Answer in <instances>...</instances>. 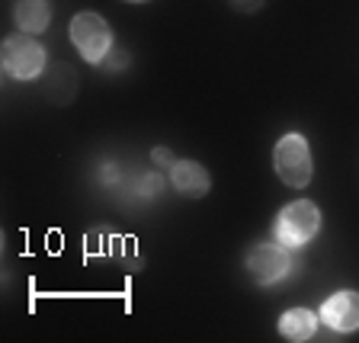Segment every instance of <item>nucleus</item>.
<instances>
[{
    "mask_svg": "<svg viewBox=\"0 0 359 343\" xmlns=\"http://www.w3.org/2000/svg\"><path fill=\"white\" fill-rule=\"evenodd\" d=\"M247 269H250V276L257 279L260 285H273L279 279L289 276L292 269V257H289V247L276 244H257L250 247V254H247Z\"/></svg>",
    "mask_w": 359,
    "mask_h": 343,
    "instance_id": "39448f33",
    "label": "nucleus"
},
{
    "mask_svg": "<svg viewBox=\"0 0 359 343\" xmlns=\"http://www.w3.org/2000/svg\"><path fill=\"white\" fill-rule=\"evenodd\" d=\"M321 228V212L318 206L308 199H299V202H289L276 218V241L283 247H305L308 241L318 234Z\"/></svg>",
    "mask_w": 359,
    "mask_h": 343,
    "instance_id": "7ed1b4c3",
    "label": "nucleus"
},
{
    "mask_svg": "<svg viewBox=\"0 0 359 343\" xmlns=\"http://www.w3.org/2000/svg\"><path fill=\"white\" fill-rule=\"evenodd\" d=\"M170 183L177 193L189 196V199H199V196L209 193L212 180H209V170L202 164H196V161H177V164L170 167Z\"/></svg>",
    "mask_w": 359,
    "mask_h": 343,
    "instance_id": "0eeeda50",
    "label": "nucleus"
},
{
    "mask_svg": "<svg viewBox=\"0 0 359 343\" xmlns=\"http://www.w3.org/2000/svg\"><path fill=\"white\" fill-rule=\"evenodd\" d=\"M151 161H154L157 167H173V164H177V161H173V154L167 148H154V151H151Z\"/></svg>",
    "mask_w": 359,
    "mask_h": 343,
    "instance_id": "9d476101",
    "label": "nucleus"
},
{
    "mask_svg": "<svg viewBox=\"0 0 359 343\" xmlns=\"http://www.w3.org/2000/svg\"><path fill=\"white\" fill-rule=\"evenodd\" d=\"M71 42L81 52L83 61L90 65H103V58L112 52V29L100 13H77L71 20Z\"/></svg>",
    "mask_w": 359,
    "mask_h": 343,
    "instance_id": "f03ea898",
    "label": "nucleus"
},
{
    "mask_svg": "<svg viewBox=\"0 0 359 343\" xmlns=\"http://www.w3.org/2000/svg\"><path fill=\"white\" fill-rule=\"evenodd\" d=\"M321 321L330 330H340V334H350L359 330V292H337L321 305Z\"/></svg>",
    "mask_w": 359,
    "mask_h": 343,
    "instance_id": "423d86ee",
    "label": "nucleus"
},
{
    "mask_svg": "<svg viewBox=\"0 0 359 343\" xmlns=\"http://www.w3.org/2000/svg\"><path fill=\"white\" fill-rule=\"evenodd\" d=\"M45 67V48L29 32H13L4 39V71L13 81H32Z\"/></svg>",
    "mask_w": 359,
    "mask_h": 343,
    "instance_id": "20e7f679",
    "label": "nucleus"
},
{
    "mask_svg": "<svg viewBox=\"0 0 359 343\" xmlns=\"http://www.w3.org/2000/svg\"><path fill=\"white\" fill-rule=\"evenodd\" d=\"M266 0H231V7L241 10V13H254V10H260Z\"/></svg>",
    "mask_w": 359,
    "mask_h": 343,
    "instance_id": "9b49d317",
    "label": "nucleus"
},
{
    "mask_svg": "<svg viewBox=\"0 0 359 343\" xmlns=\"http://www.w3.org/2000/svg\"><path fill=\"white\" fill-rule=\"evenodd\" d=\"M13 20H16V26H20V32L39 36V32L48 29L52 7H48V0H16Z\"/></svg>",
    "mask_w": 359,
    "mask_h": 343,
    "instance_id": "6e6552de",
    "label": "nucleus"
},
{
    "mask_svg": "<svg viewBox=\"0 0 359 343\" xmlns=\"http://www.w3.org/2000/svg\"><path fill=\"white\" fill-rule=\"evenodd\" d=\"M273 167H276L279 180L285 187L292 189H302L311 183V173H314V161H311V148L302 135H285L279 138L276 151H273Z\"/></svg>",
    "mask_w": 359,
    "mask_h": 343,
    "instance_id": "f257e3e1",
    "label": "nucleus"
},
{
    "mask_svg": "<svg viewBox=\"0 0 359 343\" xmlns=\"http://www.w3.org/2000/svg\"><path fill=\"white\" fill-rule=\"evenodd\" d=\"M122 4H144V0H122Z\"/></svg>",
    "mask_w": 359,
    "mask_h": 343,
    "instance_id": "f8f14e48",
    "label": "nucleus"
},
{
    "mask_svg": "<svg viewBox=\"0 0 359 343\" xmlns=\"http://www.w3.org/2000/svg\"><path fill=\"white\" fill-rule=\"evenodd\" d=\"M279 334L292 343H305L318 334V318H314L308 308H289V311L279 318Z\"/></svg>",
    "mask_w": 359,
    "mask_h": 343,
    "instance_id": "1a4fd4ad",
    "label": "nucleus"
}]
</instances>
